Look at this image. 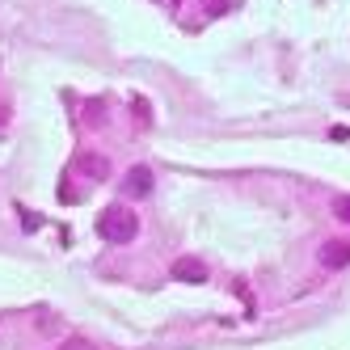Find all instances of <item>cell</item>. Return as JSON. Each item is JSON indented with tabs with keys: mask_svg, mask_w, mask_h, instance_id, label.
Listing matches in <instances>:
<instances>
[{
	"mask_svg": "<svg viewBox=\"0 0 350 350\" xmlns=\"http://www.w3.org/2000/svg\"><path fill=\"white\" fill-rule=\"evenodd\" d=\"M135 232H139V219L127 207H106L97 215V237L110 245H127V241H135Z\"/></svg>",
	"mask_w": 350,
	"mask_h": 350,
	"instance_id": "6da1fadb",
	"label": "cell"
},
{
	"mask_svg": "<svg viewBox=\"0 0 350 350\" xmlns=\"http://www.w3.org/2000/svg\"><path fill=\"white\" fill-rule=\"evenodd\" d=\"M321 266L325 270H346L350 266V241H325L321 245Z\"/></svg>",
	"mask_w": 350,
	"mask_h": 350,
	"instance_id": "7a4b0ae2",
	"label": "cell"
},
{
	"mask_svg": "<svg viewBox=\"0 0 350 350\" xmlns=\"http://www.w3.org/2000/svg\"><path fill=\"white\" fill-rule=\"evenodd\" d=\"M169 274H173L178 283H207V266H203V258H178Z\"/></svg>",
	"mask_w": 350,
	"mask_h": 350,
	"instance_id": "3957f363",
	"label": "cell"
},
{
	"mask_svg": "<svg viewBox=\"0 0 350 350\" xmlns=\"http://www.w3.org/2000/svg\"><path fill=\"white\" fill-rule=\"evenodd\" d=\"M122 194H127V198H148V194H152V173H148L144 165H135L127 178H122Z\"/></svg>",
	"mask_w": 350,
	"mask_h": 350,
	"instance_id": "277c9868",
	"label": "cell"
},
{
	"mask_svg": "<svg viewBox=\"0 0 350 350\" xmlns=\"http://www.w3.org/2000/svg\"><path fill=\"white\" fill-rule=\"evenodd\" d=\"M77 169L85 173V178H93V182H106V178H110V161L97 157V152H81V157H77Z\"/></svg>",
	"mask_w": 350,
	"mask_h": 350,
	"instance_id": "5b68a950",
	"label": "cell"
},
{
	"mask_svg": "<svg viewBox=\"0 0 350 350\" xmlns=\"http://www.w3.org/2000/svg\"><path fill=\"white\" fill-rule=\"evenodd\" d=\"M334 211H338V219H346V224H350V194H342V198H338Z\"/></svg>",
	"mask_w": 350,
	"mask_h": 350,
	"instance_id": "8992f818",
	"label": "cell"
},
{
	"mask_svg": "<svg viewBox=\"0 0 350 350\" xmlns=\"http://www.w3.org/2000/svg\"><path fill=\"white\" fill-rule=\"evenodd\" d=\"M59 350H93L85 338H68V342H59Z\"/></svg>",
	"mask_w": 350,
	"mask_h": 350,
	"instance_id": "52a82bcc",
	"label": "cell"
},
{
	"mask_svg": "<svg viewBox=\"0 0 350 350\" xmlns=\"http://www.w3.org/2000/svg\"><path fill=\"white\" fill-rule=\"evenodd\" d=\"M38 329H42V334H59V321H55V317H42Z\"/></svg>",
	"mask_w": 350,
	"mask_h": 350,
	"instance_id": "ba28073f",
	"label": "cell"
}]
</instances>
